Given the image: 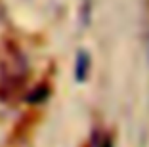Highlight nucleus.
<instances>
[{
	"label": "nucleus",
	"instance_id": "1",
	"mask_svg": "<svg viewBox=\"0 0 149 147\" xmlns=\"http://www.w3.org/2000/svg\"><path fill=\"white\" fill-rule=\"evenodd\" d=\"M0 78H2V88H4L2 92L6 94V98L23 88L27 78V63L17 48H4V56L0 59Z\"/></svg>",
	"mask_w": 149,
	"mask_h": 147
},
{
	"label": "nucleus",
	"instance_id": "2",
	"mask_svg": "<svg viewBox=\"0 0 149 147\" xmlns=\"http://www.w3.org/2000/svg\"><path fill=\"white\" fill-rule=\"evenodd\" d=\"M88 147H113V138L105 130H94L90 136Z\"/></svg>",
	"mask_w": 149,
	"mask_h": 147
},
{
	"label": "nucleus",
	"instance_id": "3",
	"mask_svg": "<svg viewBox=\"0 0 149 147\" xmlns=\"http://www.w3.org/2000/svg\"><path fill=\"white\" fill-rule=\"evenodd\" d=\"M88 73V57L86 54H79V61H77V78L82 80Z\"/></svg>",
	"mask_w": 149,
	"mask_h": 147
}]
</instances>
